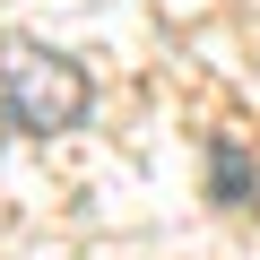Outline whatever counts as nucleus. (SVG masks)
Wrapping results in <instances>:
<instances>
[{
    "label": "nucleus",
    "instance_id": "2",
    "mask_svg": "<svg viewBox=\"0 0 260 260\" xmlns=\"http://www.w3.org/2000/svg\"><path fill=\"white\" fill-rule=\"evenodd\" d=\"M208 191H217L225 208H243V200H251V156H243L234 139H208Z\"/></svg>",
    "mask_w": 260,
    "mask_h": 260
},
{
    "label": "nucleus",
    "instance_id": "1",
    "mask_svg": "<svg viewBox=\"0 0 260 260\" xmlns=\"http://www.w3.org/2000/svg\"><path fill=\"white\" fill-rule=\"evenodd\" d=\"M87 70L70 61V52H52V44H26V35H9L0 44V121L9 130H26V139H52V130H78L87 121Z\"/></svg>",
    "mask_w": 260,
    "mask_h": 260
}]
</instances>
